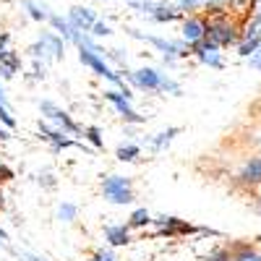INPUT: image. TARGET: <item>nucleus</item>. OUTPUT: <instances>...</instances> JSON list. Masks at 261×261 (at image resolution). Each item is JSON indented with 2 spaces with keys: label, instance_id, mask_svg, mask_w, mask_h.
<instances>
[{
  "label": "nucleus",
  "instance_id": "f257e3e1",
  "mask_svg": "<svg viewBox=\"0 0 261 261\" xmlns=\"http://www.w3.org/2000/svg\"><path fill=\"white\" fill-rule=\"evenodd\" d=\"M102 193H105V199L113 201V204H130V201L136 199L134 191H130V180L123 178V175H110V178H105Z\"/></svg>",
  "mask_w": 261,
  "mask_h": 261
},
{
  "label": "nucleus",
  "instance_id": "f03ea898",
  "mask_svg": "<svg viewBox=\"0 0 261 261\" xmlns=\"http://www.w3.org/2000/svg\"><path fill=\"white\" fill-rule=\"evenodd\" d=\"M125 79L134 84V86H139V89H144V92H160L162 89V81H165V76L160 71H154V68H139L134 73L125 71Z\"/></svg>",
  "mask_w": 261,
  "mask_h": 261
},
{
  "label": "nucleus",
  "instance_id": "7ed1b4c3",
  "mask_svg": "<svg viewBox=\"0 0 261 261\" xmlns=\"http://www.w3.org/2000/svg\"><path fill=\"white\" fill-rule=\"evenodd\" d=\"M39 107H42V113H45L50 120H55V123L63 128V134H81V125H76V123L68 118V113L60 110V107H55L53 102H42Z\"/></svg>",
  "mask_w": 261,
  "mask_h": 261
},
{
  "label": "nucleus",
  "instance_id": "20e7f679",
  "mask_svg": "<svg viewBox=\"0 0 261 261\" xmlns=\"http://www.w3.org/2000/svg\"><path fill=\"white\" fill-rule=\"evenodd\" d=\"M105 99H110L113 105H115V110L123 115V120H128V123H144V115H139L134 107L128 105V97L123 94V92H105Z\"/></svg>",
  "mask_w": 261,
  "mask_h": 261
},
{
  "label": "nucleus",
  "instance_id": "39448f33",
  "mask_svg": "<svg viewBox=\"0 0 261 261\" xmlns=\"http://www.w3.org/2000/svg\"><path fill=\"white\" fill-rule=\"evenodd\" d=\"M94 21H97L94 13H92L89 8H81V6L71 8V13H68V24H71L73 29H79V32H92Z\"/></svg>",
  "mask_w": 261,
  "mask_h": 261
},
{
  "label": "nucleus",
  "instance_id": "423d86ee",
  "mask_svg": "<svg viewBox=\"0 0 261 261\" xmlns=\"http://www.w3.org/2000/svg\"><path fill=\"white\" fill-rule=\"evenodd\" d=\"M105 235H107V243L110 246H125V243H130V227L128 225H110L105 230Z\"/></svg>",
  "mask_w": 261,
  "mask_h": 261
},
{
  "label": "nucleus",
  "instance_id": "0eeeda50",
  "mask_svg": "<svg viewBox=\"0 0 261 261\" xmlns=\"http://www.w3.org/2000/svg\"><path fill=\"white\" fill-rule=\"evenodd\" d=\"M160 227H162V235H175V232H193L191 225L180 222L178 217H160V220H154Z\"/></svg>",
  "mask_w": 261,
  "mask_h": 261
},
{
  "label": "nucleus",
  "instance_id": "6e6552de",
  "mask_svg": "<svg viewBox=\"0 0 261 261\" xmlns=\"http://www.w3.org/2000/svg\"><path fill=\"white\" fill-rule=\"evenodd\" d=\"M204 34H206V24L199 21V18H188L183 24V37H186L188 45H191V42H199Z\"/></svg>",
  "mask_w": 261,
  "mask_h": 261
},
{
  "label": "nucleus",
  "instance_id": "1a4fd4ad",
  "mask_svg": "<svg viewBox=\"0 0 261 261\" xmlns=\"http://www.w3.org/2000/svg\"><path fill=\"white\" fill-rule=\"evenodd\" d=\"M18 65H21V60H18V55L16 53H8L6 50V55L0 58V73H3L6 79H11L16 71H18Z\"/></svg>",
  "mask_w": 261,
  "mask_h": 261
},
{
  "label": "nucleus",
  "instance_id": "9d476101",
  "mask_svg": "<svg viewBox=\"0 0 261 261\" xmlns=\"http://www.w3.org/2000/svg\"><path fill=\"white\" fill-rule=\"evenodd\" d=\"M47 21H50V24L55 27V32H58L63 39H71V37H73V32H76V29L68 24V21H65V18H60V16H47Z\"/></svg>",
  "mask_w": 261,
  "mask_h": 261
},
{
  "label": "nucleus",
  "instance_id": "9b49d317",
  "mask_svg": "<svg viewBox=\"0 0 261 261\" xmlns=\"http://www.w3.org/2000/svg\"><path fill=\"white\" fill-rule=\"evenodd\" d=\"M180 134V128H167V130H162V134L157 136V139H151V149H154V151H160V149H165L172 139H175Z\"/></svg>",
  "mask_w": 261,
  "mask_h": 261
},
{
  "label": "nucleus",
  "instance_id": "f8f14e48",
  "mask_svg": "<svg viewBox=\"0 0 261 261\" xmlns=\"http://www.w3.org/2000/svg\"><path fill=\"white\" fill-rule=\"evenodd\" d=\"M139 144H123V146H118V151H115V154H118V160L120 162H134L136 157H139Z\"/></svg>",
  "mask_w": 261,
  "mask_h": 261
},
{
  "label": "nucleus",
  "instance_id": "ddd939ff",
  "mask_svg": "<svg viewBox=\"0 0 261 261\" xmlns=\"http://www.w3.org/2000/svg\"><path fill=\"white\" fill-rule=\"evenodd\" d=\"M243 180H261V160H251L248 165H246V170H243V175H241Z\"/></svg>",
  "mask_w": 261,
  "mask_h": 261
},
{
  "label": "nucleus",
  "instance_id": "4468645a",
  "mask_svg": "<svg viewBox=\"0 0 261 261\" xmlns=\"http://www.w3.org/2000/svg\"><path fill=\"white\" fill-rule=\"evenodd\" d=\"M151 222V217L146 209H136L134 214H130V220H128V227H146Z\"/></svg>",
  "mask_w": 261,
  "mask_h": 261
},
{
  "label": "nucleus",
  "instance_id": "2eb2a0df",
  "mask_svg": "<svg viewBox=\"0 0 261 261\" xmlns=\"http://www.w3.org/2000/svg\"><path fill=\"white\" fill-rule=\"evenodd\" d=\"M42 39L47 42V47H50V53H53L55 58H63V37H60V34H45Z\"/></svg>",
  "mask_w": 261,
  "mask_h": 261
},
{
  "label": "nucleus",
  "instance_id": "dca6fc26",
  "mask_svg": "<svg viewBox=\"0 0 261 261\" xmlns=\"http://www.w3.org/2000/svg\"><path fill=\"white\" fill-rule=\"evenodd\" d=\"M258 45H261V37H258V32H256V34H248V39L241 45V55H253V53L258 50Z\"/></svg>",
  "mask_w": 261,
  "mask_h": 261
},
{
  "label": "nucleus",
  "instance_id": "f3484780",
  "mask_svg": "<svg viewBox=\"0 0 261 261\" xmlns=\"http://www.w3.org/2000/svg\"><path fill=\"white\" fill-rule=\"evenodd\" d=\"M76 214H79V206L76 204H60V209H58V217H60L63 222H73Z\"/></svg>",
  "mask_w": 261,
  "mask_h": 261
},
{
  "label": "nucleus",
  "instance_id": "a211bd4d",
  "mask_svg": "<svg viewBox=\"0 0 261 261\" xmlns=\"http://www.w3.org/2000/svg\"><path fill=\"white\" fill-rule=\"evenodd\" d=\"M84 136L89 139V141H92L97 149H102V146H105V144H102V136H99V128H97V125H89V128L84 130Z\"/></svg>",
  "mask_w": 261,
  "mask_h": 261
},
{
  "label": "nucleus",
  "instance_id": "6ab92c4d",
  "mask_svg": "<svg viewBox=\"0 0 261 261\" xmlns=\"http://www.w3.org/2000/svg\"><path fill=\"white\" fill-rule=\"evenodd\" d=\"M232 261H261V256L253 253V251H248V248H243V251H238V253H235Z\"/></svg>",
  "mask_w": 261,
  "mask_h": 261
},
{
  "label": "nucleus",
  "instance_id": "aec40b11",
  "mask_svg": "<svg viewBox=\"0 0 261 261\" xmlns=\"http://www.w3.org/2000/svg\"><path fill=\"white\" fill-rule=\"evenodd\" d=\"M27 11H29V16H32L34 21H47V13L39 11V6H34V3H27Z\"/></svg>",
  "mask_w": 261,
  "mask_h": 261
},
{
  "label": "nucleus",
  "instance_id": "412c9836",
  "mask_svg": "<svg viewBox=\"0 0 261 261\" xmlns=\"http://www.w3.org/2000/svg\"><path fill=\"white\" fill-rule=\"evenodd\" d=\"M92 34H97V37H107V34H113V29L107 27V24H102V21H94V27H92Z\"/></svg>",
  "mask_w": 261,
  "mask_h": 261
},
{
  "label": "nucleus",
  "instance_id": "4be33fe9",
  "mask_svg": "<svg viewBox=\"0 0 261 261\" xmlns=\"http://www.w3.org/2000/svg\"><path fill=\"white\" fill-rule=\"evenodd\" d=\"M0 120H3L8 128H13V125H16V120H13V118H11V113L6 110V105H0Z\"/></svg>",
  "mask_w": 261,
  "mask_h": 261
},
{
  "label": "nucleus",
  "instance_id": "5701e85b",
  "mask_svg": "<svg viewBox=\"0 0 261 261\" xmlns=\"http://www.w3.org/2000/svg\"><path fill=\"white\" fill-rule=\"evenodd\" d=\"M206 261H232V258H230V256H227L225 251H214V253H212V256H209Z\"/></svg>",
  "mask_w": 261,
  "mask_h": 261
},
{
  "label": "nucleus",
  "instance_id": "b1692460",
  "mask_svg": "<svg viewBox=\"0 0 261 261\" xmlns=\"http://www.w3.org/2000/svg\"><path fill=\"white\" fill-rule=\"evenodd\" d=\"M8 178H13V172L6 165H0V180H8Z\"/></svg>",
  "mask_w": 261,
  "mask_h": 261
},
{
  "label": "nucleus",
  "instance_id": "393cba45",
  "mask_svg": "<svg viewBox=\"0 0 261 261\" xmlns=\"http://www.w3.org/2000/svg\"><path fill=\"white\" fill-rule=\"evenodd\" d=\"M102 261H115V256H113L110 251H107V253H102Z\"/></svg>",
  "mask_w": 261,
  "mask_h": 261
},
{
  "label": "nucleus",
  "instance_id": "a878e982",
  "mask_svg": "<svg viewBox=\"0 0 261 261\" xmlns=\"http://www.w3.org/2000/svg\"><path fill=\"white\" fill-rule=\"evenodd\" d=\"M253 65H258V68H261V53H256V55H253Z\"/></svg>",
  "mask_w": 261,
  "mask_h": 261
},
{
  "label": "nucleus",
  "instance_id": "bb28decb",
  "mask_svg": "<svg viewBox=\"0 0 261 261\" xmlns=\"http://www.w3.org/2000/svg\"><path fill=\"white\" fill-rule=\"evenodd\" d=\"M0 241H8V235H6V230L0 227Z\"/></svg>",
  "mask_w": 261,
  "mask_h": 261
},
{
  "label": "nucleus",
  "instance_id": "cd10ccee",
  "mask_svg": "<svg viewBox=\"0 0 261 261\" xmlns=\"http://www.w3.org/2000/svg\"><path fill=\"white\" fill-rule=\"evenodd\" d=\"M89 261H102V253H94V256H92Z\"/></svg>",
  "mask_w": 261,
  "mask_h": 261
},
{
  "label": "nucleus",
  "instance_id": "c85d7f7f",
  "mask_svg": "<svg viewBox=\"0 0 261 261\" xmlns=\"http://www.w3.org/2000/svg\"><path fill=\"white\" fill-rule=\"evenodd\" d=\"M27 261H45V258H37V256H27Z\"/></svg>",
  "mask_w": 261,
  "mask_h": 261
},
{
  "label": "nucleus",
  "instance_id": "c756f323",
  "mask_svg": "<svg viewBox=\"0 0 261 261\" xmlns=\"http://www.w3.org/2000/svg\"><path fill=\"white\" fill-rule=\"evenodd\" d=\"M0 204H3V191H0Z\"/></svg>",
  "mask_w": 261,
  "mask_h": 261
}]
</instances>
